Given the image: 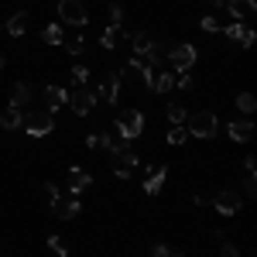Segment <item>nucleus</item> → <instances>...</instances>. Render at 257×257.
Listing matches in <instances>:
<instances>
[{
    "label": "nucleus",
    "mask_w": 257,
    "mask_h": 257,
    "mask_svg": "<svg viewBox=\"0 0 257 257\" xmlns=\"http://www.w3.org/2000/svg\"><path fill=\"white\" fill-rule=\"evenodd\" d=\"M185 131H189V138H213L216 134V117L209 110H196V113L185 117Z\"/></svg>",
    "instance_id": "1"
},
{
    "label": "nucleus",
    "mask_w": 257,
    "mask_h": 257,
    "mask_svg": "<svg viewBox=\"0 0 257 257\" xmlns=\"http://www.w3.org/2000/svg\"><path fill=\"white\" fill-rule=\"evenodd\" d=\"M21 127H24L31 138H45V134H52V131H55V120H52L48 110H35V113H28V117H24Z\"/></svg>",
    "instance_id": "2"
},
{
    "label": "nucleus",
    "mask_w": 257,
    "mask_h": 257,
    "mask_svg": "<svg viewBox=\"0 0 257 257\" xmlns=\"http://www.w3.org/2000/svg\"><path fill=\"white\" fill-rule=\"evenodd\" d=\"M213 206H216V213H223V216H237L243 199H240V192L233 185H226V189H219L216 196H213Z\"/></svg>",
    "instance_id": "3"
},
{
    "label": "nucleus",
    "mask_w": 257,
    "mask_h": 257,
    "mask_svg": "<svg viewBox=\"0 0 257 257\" xmlns=\"http://www.w3.org/2000/svg\"><path fill=\"white\" fill-rule=\"evenodd\" d=\"M65 103H72V113H79V117H89L93 113V106H96V93L93 89H86V86H76Z\"/></svg>",
    "instance_id": "4"
},
{
    "label": "nucleus",
    "mask_w": 257,
    "mask_h": 257,
    "mask_svg": "<svg viewBox=\"0 0 257 257\" xmlns=\"http://www.w3.org/2000/svg\"><path fill=\"white\" fill-rule=\"evenodd\" d=\"M59 18L65 24H72V28H86V7H82L79 0H59Z\"/></svg>",
    "instance_id": "5"
},
{
    "label": "nucleus",
    "mask_w": 257,
    "mask_h": 257,
    "mask_svg": "<svg viewBox=\"0 0 257 257\" xmlns=\"http://www.w3.org/2000/svg\"><path fill=\"white\" fill-rule=\"evenodd\" d=\"M168 62H172V69L185 72V69L196 65V48L192 45H175V48H168Z\"/></svg>",
    "instance_id": "6"
},
{
    "label": "nucleus",
    "mask_w": 257,
    "mask_h": 257,
    "mask_svg": "<svg viewBox=\"0 0 257 257\" xmlns=\"http://www.w3.org/2000/svg\"><path fill=\"white\" fill-rule=\"evenodd\" d=\"M117 127H120V134H123L127 141L141 138V131H144V117H141V110H127V113L117 120Z\"/></svg>",
    "instance_id": "7"
},
{
    "label": "nucleus",
    "mask_w": 257,
    "mask_h": 257,
    "mask_svg": "<svg viewBox=\"0 0 257 257\" xmlns=\"http://www.w3.org/2000/svg\"><path fill=\"white\" fill-rule=\"evenodd\" d=\"M223 35L233 41V45H240V48H250V45H254V31H250L243 21H237V24H226V28H223Z\"/></svg>",
    "instance_id": "8"
},
{
    "label": "nucleus",
    "mask_w": 257,
    "mask_h": 257,
    "mask_svg": "<svg viewBox=\"0 0 257 257\" xmlns=\"http://www.w3.org/2000/svg\"><path fill=\"white\" fill-rule=\"evenodd\" d=\"M134 165H138V155L127 148V151H117L113 158H110V168H113V175H120V178H127L131 172H134Z\"/></svg>",
    "instance_id": "9"
},
{
    "label": "nucleus",
    "mask_w": 257,
    "mask_h": 257,
    "mask_svg": "<svg viewBox=\"0 0 257 257\" xmlns=\"http://www.w3.org/2000/svg\"><path fill=\"white\" fill-rule=\"evenodd\" d=\"M144 86H148L151 93H168V89H175V76H172V72H158V69H151L148 79H144Z\"/></svg>",
    "instance_id": "10"
},
{
    "label": "nucleus",
    "mask_w": 257,
    "mask_h": 257,
    "mask_svg": "<svg viewBox=\"0 0 257 257\" xmlns=\"http://www.w3.org/2000/svg\"><path fill=\"white\" fill-rule=\"evenodd\" d=\"M99 148H106L110 155H117V151H127V138L120 134V127L113 123L106 134H99Z\"/></svg>",
    "instance_id": "11"
},
{
    "label": "nucleus",
    "mask_w": 257,
    "mask_h": 257,
    "mask_svg": "<svg viewBox=\"0 0 257 257\" xmlns=\"http://www.w3.org/2000/svg\"><path fill=\"white\" fill-rule=\"evenodd\" d=\"M52 213H55L59 219H72L76 213H79V202H76V196L69 199V196H62V192H59V196L52 199Z\"/></svg>",
    "instance_id": "12"
},
{
    "label": "nucleus",
    "mask_w": 257,
    "mask_h": 257,
    "mask_svg": "<svg viewBox=\"0 0 257 257\" xmlns=\"http://www.w3.org/2000/svg\"><path fill=\"white\" fill-rule=\"evenodd\" d=\"M117 93H120V79L117 72H110V76H103L99 79V103H117Z\"/></svg>",
    "instance_id": "13"
},
{
    "label": "nucleus",
    "mask_w": 257,
    "mask_h": 257,
    "mask_svg": "<svg viewBox=\"0 0 257 257\" xmlns=\"http://www.w3.org/2000/svg\"><path fill=\"white\" fill-rule=\"evenodd\" d=\"M226 11L233 14V21H250L257 14V0H230Z\"/></svg>",
    "instance_id": "14"
},
{
    "label": "nucleus",
    "mask_w": 257,
    "mask_h": 257,
    "mask_svg": "<svg viewBox=\"0 0 257 257\" xmlns=\"http://www.w3.org/2000/svg\"><path fill=\"white\" fill-rule=\"evenodd\" d=\"M65 99H69V93H65L62 86H45V110H48V113H55Z\"/></svg>",
    "instance_id": "15"
},
{
    "label": "nucleus",
    "mask_w": 257,
    "mask_h": 257,
    "mask_svg": "<svg viewBox=\"0 0 257 257\" xmlns=\"http://www.w3.org/2000/svg\"><path fill=\"white\" fill-rule=\"evenodd\" d=\"M21 123H24L21 106H4V110H0V127H4V131H18Z\"/></svg>",
    "instance_id": "16"
},
{
    "label": "nucleus",
    "mask_w": 257,
    "mask_h": 257,
    "mask_svg": "<svg viewBox=\"0 0 257 257\" xmlns=\"http://www.w3.org/2000/svg\"><path fill=\"white\" fill-rule=\"evenodd\" d=\"M226 131H230V138L240 141V144H247V141L254 138V123H250V120H233Z\"/></svg>",
    "instance_id": "17"
},
{
    "label": "nucleus",
    "mask_w": 257,
    "mask_h": 257,
    "mask_svg": "<svg viewBox=\"0 0 257 257\" xmlns=\"http://www.w3.org/2000/svg\"><path fill=\"white\" fill-rule=\"evenodd\" d=\"M89 182H93V178H89L86 168H69V192H72V196H79Z\"/></svg>",
    "instance_id": "18"
},
{
    "label": "nucleus",
    "mask_w": 257,
    "mask_h": 257,
    "mask_svg": "<svg viewBox=\"0 0 257 257\" xmlns=\"http://www.w3.org/2000/svg\"><path fill=\"white\" fill-rule=\"evenodd\" d=\"M165 175H168V168H165V165H161L158 172H151V175H148V182H144V192H148V196H158L161 185H165Z\"/></svg>",
    "instance_id": "19"
},
{
    "label": "nucleus",
    "mask_w": 257,
    "mask_h": 257,
    "mask_svg": "<svg viewBox=\"0 0 257 257\" xmlns=\"http://www.w3.org/2000/svg\"><path fill=\"white\" fill-rule=\"evenodd\" d=\"M24 103H31V86L28 82H14L11 86V106H24Z\"/></svg>",
    "instance_id": "20"
},
{
    "label": "nucleus",
    "mask_w": 257,
    "mask_h": 257,
    "mask_svg": "<svg viewBox=\"0 0 257 257\" xmlns=\"http://www.w3.org/2000/svg\"><path fill=\"white\" fill-rule=\"evenodd\" d=\"M4 28H7V31H11V35H14V38H21V35H24V31H28V11H18V14H14V18L7 21V24H4Z\"/></svg>",
    "instance_id": "21"
},
{
    "label": "nucleus",
    "mask_w": 257,
    "mask_h": 257,
    "mask_svg": "<svg viewBox=\"0 0 257 257\" xmlns=\"http://www.w3.org/2000/svg\"><path fill=\"white\" fill-rule=\"evenodd\" d=\"M120 38H123V31H120L117 24H110V28L103 31V38H99V45H103V48H117V45H120Z\"/></svg>",
    "instance_id": "22"
},
{
    "label": "nucleus",
    "mask_w": 257,
    "mask_h": 257,
    "mask_svg": "<svg viewBox=\"0 0 257 257\" xmlns=\"http://www.w3.org/2000/svg\"><path fill=\"white\" fill-rule=\"evenodd\" d=\"M131 45H134V52H138V55H148V48H151L155 41H151V35H148V31H138V35L131 38Z\"/></svg>",
    "instance_id": "23"
},
{
    "label": "nucleus",
    "mask_w": 257,
    "mask_h": 257,
    "mask_svg": "<svg viewBox=\"0 0 257 257\" xmlns=\"http://www.w3.org/2000/svg\"><path fill=\"white\" fill-rule=\"evenodd\" d=\"M185 117H189V113H185V106H182V103H168V120H172L175 127H182Z\"/></svg>",
    "instance_id": "24"
},
{
    "label": "nucleus",
    "mask_w": 257,
    "mask_h": 257,
    "mask_svg": "<svg viewBox=\"0 0 257 257\" xmlns=\"http://www.w3.org/2000/svg\"><path fill=\"white\" fill-rule=\"evenodd\" d=\"M237 106L243 110V113H254V106H257L254 93H240V96H237Z\"/></svg>",
    "instance_id": "25"
},
{
    "label": "nucleus",
    "mask_w": 257,
    "mask_h": 257,
    "mask_svg": "<svg viewBox=\"0 0 257 257\" xmlns=\"http://www.w3.org/2000/svg\"><path fill=\"white\" fill-rule=\"evenodd\" d=\"M45 41H48V45H62V28L59 24H52V28H45Z\"/></svg>",
    "instance_id": "26"
},
{
    "label": "nucleus",
    "mask_w": 257,
    "mask_h": 257,
    "mask_svg": "<svg viewBox=\"0 0 257 257\" xmlns=\"http://www.w3.org/2000/svg\"><path fill=\"white\" fill-rule=\"evenodd\" d=\"M48 247H52V254H59V257H69V247L62 243V237H48Z\"/></svg>",
    "instance_id": "27"
},
{
    "label": "nucleus",
    "mask_w": 257,
    "mask_h": 257,
    "mask_svg": "<svg viewBox=\"0 0 257 257\" xmlns=\"http://www.w3.org/2000/svg\"><path fill=\"white\" fill-rule=\"evenodd\" d=\"M219 257H240L237 243H230V240H219Z\"/></svg>",
    "instance_id": "28"
},
{
    "label": "nucleus",
    "mask_w": 257,
    "mask_h": 257,
    "mask_svg": "<svg viewBox=\"0 0 257 257\" xmlns=\"http://www.w3.org/2000/svg\"><path fill=\"white\" fill-rule=\"evenodd\" d=\"M185 141H189V131H185V127H175V131L168 134V144H185Z\"/></svg>",
    "instance_id": "29"
},
{
    "label": "nucleus",
    "mask_w": 257,
    "mask_h": 257,
    "mask_svg": "<svg viewBox=\"0 0 257 257\" xmlns=\"http://www.w3.org/2000/svg\"><path fill=\"white\" fill-rule=\"evenodd\" d=\"M243 192L254 199L257 196V182H254V172H247V178H243Z\"/></svg>",
    "instance_id": "30"
},
{
    "label": "nucleus",
    "mask_w": 257,
    "mask_h": 257,
    "mask_svg": "<svg viewBox=\"0 0 257 257\" xmlns=\"http://www.w3.org/2000/svg\"><path fill=\"white\" fill-rule=\"evenodd\" d=\"M72 79H76V86H82V82L89 79V69H86V65H76V69H72Z\"/></svg>",
    "instance_id": "31"
},
{
    "label": "nucleus",
    "mask_w": 257,
    "mask_h": 257,
    "mask_svg": "<svg viewBox=\"0 0 257 257\" xmlns=\"http://www.w3.org/2000/svg\"><path fill=\"white\" fill-rule=\"evenodd\" d=\"M110 21L120 28V21H123V7H120V4H110Z\"/></svg>",
    "instance_id": "32"
},
{
    "label": "nucleus",
    "mask_w": 257,
    "mask_h": 257,
    "mask_svg": "<svg viewBox=\"0 0 257 257\" xmlns=\"http://www.w3.org/2000/svg\"><path fill=\"white\" fill-rule=\"evenodd\" d=\"M199 28H202V31H219V21L216 18H202V21H199Z\"/></svg>",
    "instance_id": "33"
},
{
    "label": "nucleus",
    "mask_w": 257,
    "mask_h": 257,
    "mask_svg": "<svg viewBox=\"0 0 257 257\" xmlns=\"http://www.w3.org/2000/svg\"><path fill=\"white\" fill-rule=\"evenodd\" d=\"M65 48H69L72 55H79V52H82V38H72V41H65Z\"/></svg>",
    "instance_id": "34"
},
{
    "label": "nucleus",
    "mask_w": 257,
    "mask_h": 257,
    "mask_svg": "<svg viewBox=\"0 0 257 257\" xmlns=\"http://www.w3.org/2000/svg\"><path fill=\"white\" fill-rule=\"evenodd\" d=\"M168 254V247L165 243H151V257H165Z\"/></svg>",
    "instance_id": "35"
},
{
    "label": "nucleus",
    "mask_w": 257,
    "mask_h": 257,
    "mask_svg": "<svg viewBox=\"0 0 257 257\" xmlns=\"http://www.w3.org/2000/svg\"><path fill=\"white\" fill-rule=\"evenodd\" d=\"M175 86H182V89H192V79H189V76L182 72V76H178V79H175Z\"/></svg>",
    "instance_id": "36"
},
{
    "label": "nucleus",
    "mask_w": 257,
    "mask_h": 257,
    "mask_svg": "<svg viewBox=\"0 0 257 257\" xmlns=\"http://www.w3.org/2000/svg\"><path fill=\"white\" fill-rule=\"evenodd\" d=\"M243 168H247V172H254V168H257V158H254V155H247V158H243Z\"/></svg>",
    "instance_id": "37"
},
{
    "label": "nucleus",
    "mask_w": 257,
    "mask_h": 257,
    "mask_svg": "<svg viewBox=\"0 0 257 257\" xmlns=\"http://www.w3.org/2000/svg\"><path fill=\"white\" fill-rule=\"evenodd\" d=\"M45 196H48V199H55V196H59V189H55L52 182H45Z\"/></svg>",
    "instance_id": "38"
},
{
    "label": "nucleus",
    "mask_w": 257,
    "mask_h": 257,
    "mask_svg": "<svg viewBox=\"0 0 257 257\" xmlns=\"http://www.w3.org/2000/svg\"><path fill=\"white\" fill-rule=\"evenodd\" d=\"M86 148H99V134H89L86 138Z\"/></svg>",
    "instance_id": "39"
},
{
    "label": "nucleus",
    "mask_w": 257,
    "mask_h": 257,
    "mask_svg": "<svg viewBox=\"0 0 257 257\" xmlns=\"http://www.w3.org/2000/svg\"><path fill=\"white\" fill-rule=\"evenodd\" d=\"M165 257H182V254H175V250H168V254H165Z\"/></svg>",
    "instance_id": "40"
},
{
    "label": "nucleus",
    "mask_w": 257,
    "mask_h": 257,
    "mask_svg": "<svg viewBox=\"0 0 257 257\" xmlns=\"http://www.w3.org/2000/svg\"><path fill=\"white\" fill-rule=\"evenodd\" d=\"M216 4H219V7H226V4H230V0H216Z\"/></svg>",
    "instance_id": "41"
},
{
    "label": "nucleus",
    "mask_w": 257,
    "mask_h": 257,
    "mask_svg": "<svg viewBox=\"0 0 257 257\" xmlns=\"http://www.w3.org/2000/svg\"><path fill=\"white\" fill-rule=\"evenodd\" d=\"M4 62H7V59H4V52H0V69H4Z\"/></svg>",
    "instance_id": "42"
},
{
    "label": "nucleus",
    "mask_w": 257,
    "mask_h": 257,
    "mask_svg": "<svg viewBox=\"0 0 257 257\" xmlns=\"http://www.w3.org/2000/svg\"><path fill=\"white\" fill-rule=\"evenodd\" d=\"M0 31H4V24H0Z\"/></svg>",
    "instance_id": "43"
}]
</instances>
